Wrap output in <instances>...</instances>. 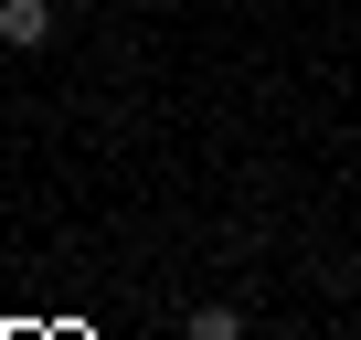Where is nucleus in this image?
Returning a JSON list of instances; mask_svg holds the SVG:
<instances>
[{"label":"nucleus","instance_id":"f257e3e1","mask_svg":"<svg viewBox=\"0 0 361 340\" xmlns=\"http://www.w3.org/2000/svg\"><path fill=\"white\" fill-rule=\"evenodd\" d=\"M54 11H64V0H0V43H22V54H32V43L54 32Z\"/></svg>","mask_w":361,"mask_h":340},{"label":"nucleus","instance_id":"f03ea898","mask_svg":"<svg viewBox=\"0 0 361 340\" xmlns=\"http://www.w3.org/2000/svg\"><path fill=\"white\" fill-rule=\"evenodd\" d=\"M192 340H245V319L234 308H192Z\"/></svg>","mask_w":361,"mask_h":340}]
</instances>
